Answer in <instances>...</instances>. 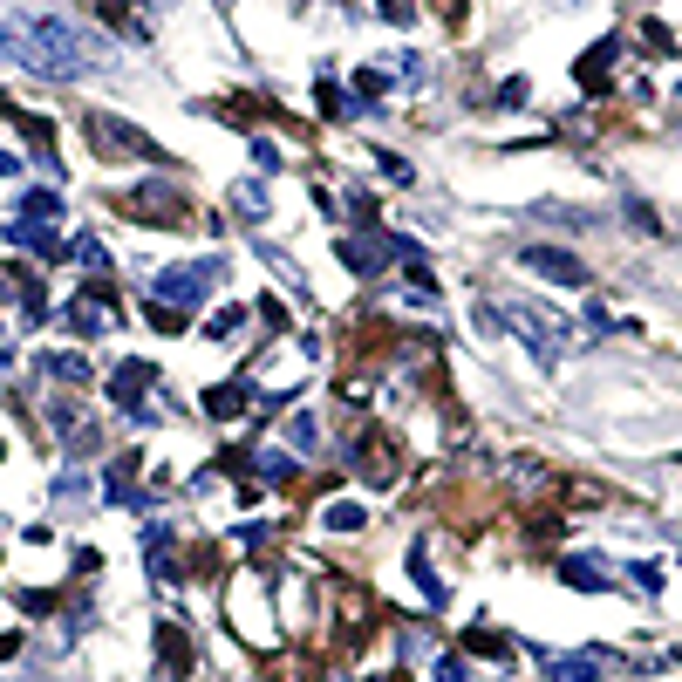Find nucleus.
Wrapping results in <instances>:
<instances>
[{"label":"nucleus","instance_id":"nucleus-1","mask_svg":"<svg viewBox=\"0 0 682 682\" xmlns=\"http://www.w3.org/2000/svg\"><path fill=\"white\" fill-rule=\"evenodd\" d=\"M0 48L41 82H76L89 69V48L76 41L69 21H55V14H7L0 21Z\"/></svg>","mask_w":682,"mask_h":682},{"label":"nucleus","instance_id":"nucleus-2","mask_svg":"<svg viewBox=\"0 0 682 682\" xmlns=\"http://www.w3.org/2000/svg\"><path fill=\"white\" fill-rule=\"evenodd\" d=\"M498 321L512 328V335L526 341L532 355H573L580 335H573V321H560L553 307H526V301H498Z\"/></svg>","mask_w":682,"mask_h":682},{"label":"nucleus","instance_id":"nucleus-3","mask_svg":"<svg viewBox=\"0 0 682 682\" xmlns=\"http://www.w3.org/2000/svg\"><path fill=\"white\" fill-rule=\"evenodd\" d=\"M110 205L123 219H137V226H191V205L178 185H130V191H110Z\"/></svg>","mask_w":682,"mask_h":682},{"label":"nucleus","instance_id":"nucleus-4","mask_svg":"<svg viewBox=\"0 0 682 682\" xmlns=\"http://www.w3.org/2000/svg\"><path fill=\"white\" fill-rule=\"evenodd\" d=\"M151 382H157L151 362H116L110 369V403L130 410V417H144V423H157L164 410H171V396H151Z\"/></svg>","mask_w":682,"mask_h":682},{"label":"nucleus","instance_id":"nucleus-5","mask_svg":"<svg viewBox=\"0 0 682 682\" xmlns=\"http://www.w3.org/2000/svg\"><path fill=\"white\" fill-rule=\"evenodd\" d=\"M212 280H219V260H191V266H164L151 280V301L157 307H178V314H191V307L212 294Z\"/></svg>","mask_w":682,"mask_h":682},{"label":"nucleus","instance_id":"nucleus-6","mask_svg":"<svg viewBox=\"0 0 682 682\" xmlns=\"http://www.w3.org/2000/svg\"><path fill=\"white\" fill-rule=\"evenodd\" d=\"M89 144H96V157H144V164H157V144L137 130V123H123V116H89Z\"/></svg>","mask_w":682,"mask_h":682},{"label":"nucleus","instance_id":"nucleus-7","mask_svg":"<svg viewBox=\"0 0 682 682\" xmlns=\"http://www.w3.org/2000/svg\"><path fill=\"white\" fill-rule=\"evenodd\" d=\"M69 321H76L82 335H110L116 328V294L103 287V280H89L76 301H69Z\"/></svg>","mask_w":682,"mask_h":682},{"label":"nucleus","instance_id":"nucleus-8","mask_svg":"<svg viewBox=\"0 0 682 682\" xmlns=\"http://www.w3.org/2000/svg\"><path fill=\"white\" fill-rule=\"evenodd\" d=\"M519 266L560 280V287H587V260L580 253H560V246H519Z\"/></svg>","mask_w":682,"mask_h":682},{"label":"nucleus","instance_id":"nucleus-9","mask_svg":"<svg viewBox=\"0 0 682 682\" xmlns=\"http://www.w3.org/2000/svg\"><path fill=\"white\" fill-rule=\"evenodd\" d=\"M355 471H362L369 485H389V478H396V437L369 430V437L355 444Z\"/></svg>","mask_w":682,"mask_h":682},{"label":"nucleus","instance_id":"nucleus-10","mask_svg":"<svg viewBox=\"0 0 682 682\" xmlns=\"http://www.w3.org/2000/svg\"><path fill=\"white\" fill-rule=\"evenodd\" d=\"M157 669H164L171 682L191 676V635H185V621H164V628H157Z\"/></svg>","mask_w":682,"mask_h":682},{"label":"nucleus","instance_id":"nucleus-11","mask_svg":"<svg viewBox=\"0 0 682 682\" xmlns=\"http://www.w3.org/2000/svg\"><path fill=\"white\" fill-rule=\"evenodd\" d=\"M96 14L110 21L116 35H130V41L151 35V14H144V0H96Z\"/></svg>","mask_w":682,"mask_h":682},{"label":"nucleus","instance_id":"nucleus-12","mask_svg":"<svg viewBox=\"0 0 682 682\" xmlns=\"http://www.w3.org/2000/svg\"><path fill=\"white\" fill-rule=\"evenodd\" d=\"M7 239H14V246H28L35 260H69V246L55 239V226H28V219H14V226H7Z\"/></svg>","mask_w":682,"mask_h":682},{"label":"nucleus","instance_id":"nucleus-13","mask_svg":"<svg viewBox=\"0 0 682 682\" xmlns=\"http://www.w3.org/2000/svg\"><path fill=\"white\" fill-rule=\"evenodd\" d=\"M396 260V239H341V266H355V273H376V266Z\"/></svg>","mask_w":682,"mask_h":682},{"label":"nucleus","instance_id":"nucleus-14","mask_svg":"<svg viewBox=\"0 0 682 682\" xmlns=\"http://www.w3.org/2000/svg\"><path fill=\"white\" fill-rule=\"evenodd\" d=\"M546 682H601V655H546Z\"/></svg>","mask_w":682,"mask_h":682},{"label":"nucleus","instance_id":"nucleus-15","mask_svg":"<svg viewBox=\"0 0 682 682\" xmlns=\"http://www.w3.org/2000/svg\"><path fill=\"white\" fill-rule=\"evenodd\" d=\"M0 116L28 137V151L35 157H55V123H41V116H28V110H14V103H0Z\"/></svg>","mask_w":682,"mask_h":682},{"label":"nucleus","instance_id":"nucleus-16","mask_svg":"<svg viewBox=\"0 0 682 682\" xmlns=\"http://www.w3.org/2000/svg\"><path fill=\"white\" fill-rule=\"evenodd\" d=\"M246 403H253V382H219V389H205V410H212L219 423L246 417Z\"/></svg>","mask_w":682,"mask_h":682},{"label":"nucleus","instance_id":"nucleus-17","mask_svg":"<svg viewBox=\"0 0 682 682\" xmlns=\"http://www.w3.org/2000/svg\"><path fill=\"white\" fill-rule=\"evenodd\" d=\"M321 212H335V219H376V198H362V191H348V185H321Z\"/></svg>","mask_w":682,"mask_h":682},{"label":"nucleus","instance_id":"nucleus-18","mask_svg":"<svg viewBox=\"0 0 682 682\" xmlns=\"http://www.w3.org/2000/svg\"><path fill=\"white\" fill-rule=\"evenodd\" d=\"M14 219H28V226H55V219H62V198H55V191H28Z\"/></svg>","mask_w":682,"mask_h":682},{"label":"nucleus","instance_id":"nucleus-19","mask_svg":"<svg viewBox=\"0 0 682 682\" xmlns=\"http://www.w3.org/2000/svg\"><path fill=\"white\" fill-rule=\"evenodd\" d=\"M464 648H471V655H512V642H505V635H498L492 621H478V628H471V635H464Z\"/></svg>","mask_w":682,"mask_h":682},{"label":"nucleus","instance_id":"nucleus-20","mask_svg":"<svg viewBox=\"0 0 682 682\" xmlns=\"http://www.w3.org/2000/svg\"><path fill=\"white\" fill-rule=\"evenodd\" d=\"M232 212H239V219H260V212H266V191L253 185V178H239V185H232Z\"/></svg>","mask_w":682,"mask_h":682},{"label":"nucleus","instance_id":"nucleus-21","mask_svg":"<svg viewBox=\"0 0 682 682\" xmlns=\"http://www.w3.org/2000/svg\"><path fill=\"white\" fill-rule=\"evenodd\" d=\"M607 62H614V41H601V48H587V55H580V82H587V89H601Z\"/></svg>","mask_w":682,"mask_h":682},{"label":"nucleus","instance_id":"nucleus-22","mask_svg":"<svg viewBox=\"0 0 682 682\" xmlns=\"http://www.w3.org/2000/svg\"><path fill=\"white\" fill-rule=\"evenodd\" d=\"M48 376H62V382H89V362L62 348V355H48Z\"/></svg>","mask_w":682,"mask_h":682},{"label":"nucleus","instance_id":"nucleus-23","mask_svg":"<svg viewBox=\"0 0 682 682\" xmlns=\"http://www.w3.org/2000/svg\"><path fill=\"white\" fill-rule=\"evenodd\" d=\"M567 580L573 587H607V567L601 560H567Z\"/></svg>","mask_w":682,"mask_h":682},{"label":"nucleus","instance_id":"nucleus-24","mask_svg":"<svg viewBox=\"0 0 682 682\" xmlns=\"http://www.w3.org/2000/svg\"><path fill=\"white\" fill-rule=\"evenodd\" d=\"M239 321H246V314H239V307H219V314H212V321H205V335L219 341V335H239Z\"/></svg>","mask_w":682,"mask_h":682},{"label":"nucleus","instance_id":"nucleus-25","mask_svg":"<svg viewBox=\"0 0 682 682\" xmlns=\"http://www.w3.org/2000/svg\"><path fill=\"white\" fill-rule=\"evenodd\" d=\"M144 314H151V328H164V335H178V328H185V321H191V314H178V307H144Z\"/></svg>","mask_w":682,"mask_h":682},{"label":"nucleus","instance_id":"nucleus-26","mask_svg":"<svg viewBox=\"0 0 682 682\" xmlns=\"http://www.w3.org/2000/svg\"><path fill=\"white\" fill-rule=\"evenodd\" d=\"M69 253H76V260L89 266V273H103V266H110V253H103V246H96V239H76V246H69Z\"/></svg>","mask_w":682,"mask_h":682},{"label":"nucleus","instance_id":"nucleus-27","mask_svg":"<svg viewBox=\"0 0 682 682\" xmlns=\"http://www.w3.org/2000/svg\"><path fill=\"white\" fill-rule=\"evenodd\" d=\"M328 526L335 532H362V505H328Z\"/></svg>","mask_w":682,"mask_h":682},{"label":"nucleus","instance_id":"nucleus-28","mask_svg":"<svg viewBox=\"0 0 682 682\" xmlns=\"http://www.w3.org/2000/svg\"><path fill=\"white\" fill-rule=\"evenodd\" d=\"M430 7H437L444 28H464V14H471V0H430Z\"/></svg>","mask_w":682,"mask_h":682},{"label":"nucleus","instance_id":"nucleus-29","mask_svg":"<svg viewBox=\"0 0 682 682\" xmlns=\"http://www.w3.org/2000/svg\"><path fill=\"white\" fill-rule=\"evenodd\" d=\"M628 573H635V587H648V594L662 587V567H655V560H635V567H628Z\"/></svg>","mask_w":682,"mask_h":682},{"label":"nucleus","instance_id":"nucleus-30","mask_svg":"<svg viewBox=\"0 0 682 682\" xmlns=\"http://www.w3.org/2000/svg\"><path fill=\"white\" fill-rule=\"evenodd\" d=\"M430 682H471V669H464L457 655H444V662H437V676H430Z\"/></svg>","mask_w":682,"mask_h":682},{"label":"nucleus","instance_id":"nucleus-31","mask_svg":"<svg viewBox=\"0 0 682 682\" xmlns=\"http://www.w3.org/2000/svg\"><path fill=\"white\" fill-rule=\"evenodd\" d=\"M355 96H362V103H369V96H382V69H362V76H355Z\"/></svg>","mask_w":682,"mask_h":682},{"label":"nucleus","instance_id":"nucleus-32","mask_svg":"<svg viewBox=\"0 0 682 682\" xmlns=\"http://www.w3.org/2000/svg\"><path fill=\"white\" fill-rule=\"evenodd\" d=\"M21 607H28V614H48V607H55V594H41V587H28V594H21Z\"/></svg>","mask_w":682,"mask_h":682},{"label":"nucleus","instance_id":"nucleus-33","mask_svg":"<svg viewBox=\"0 0 682 682\" xmlns=\"http://www.w3.org/2000/svg\"><path fill=\"white\" fill-rule=\"evenodd\" d=\"M382 14L389 21H410V0H382Z\"/></svg>","mask_w":682,"mask_h":682}]
</instances>
